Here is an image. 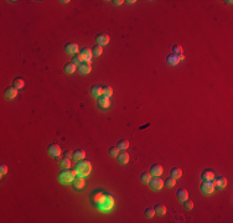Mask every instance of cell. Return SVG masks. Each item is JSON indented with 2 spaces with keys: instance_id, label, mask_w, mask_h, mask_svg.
<instances>
[{
  "instance_id": "obj_14",
  "label": "cell",
  "mask_w": 233,
  "mask_h": 223,
  "mask_svg": "<svg viewBox=\"0 0 233 223\" xmlns=\"http://www.w3.org/2000/svg\"><path fill=\"white\" fill-rule=\"evenodd\" d=\"M163 172H164V169H163V166L159 165V164L153 165L151 169H150V174H151V176H161Z\"/></svg>"
},
{
  "instance_id": "obj_32",
  "label": "cell",
  "mask_w": 233,
  "mask_h": 223,
  "mask_svg": "<svg viewBox=\"0 0 233 223\" xmlns=\"http://www.w3.org/2000/svg\"><path fill=\"white\" fill-rule=\"evenodd\" d=\"M182 52H184V50H182V46L181 45H175L172 47V53L174 55H181Z\"/></svg>"
},
{
  "instance_id": "obj_6",
  "label": "cell",
  "mask_w": 233,
  "mask_h": 223,
  "mask_svg": "<svg viewBox=\"0 0 233 223\" xmlns=\"http://www.w3.org/2000/svg\"><path fill=\"white\" fill-rule=\"evenodd\" d=\"M215 185H213V181H203L201 184V192L203 195H212L215 192Z\"/></svg>"
},
{
  "instance_id": "obj_3",
  "label": "cell",
  "mask_w": 233,
  "mask_h": 223,
  "mask_svg": "<svg viewBox=\"0 0 233 223\" xmlns=\"http://www.w3.org/2000/svg\"><path fill=\"white\" fill-rule=\"evenodd\" d=\"M114 206V198L112 195H105V197L103 198V201L97 206L102 212H108L109 210H112Z\"/></svg>"
},
{
  "instance_id": "obj_37",
  "label": "cell",
  "mask_w": 233,
  "mask_h": 223,
  "mask_svg": "<svg viewBox=\"0 0 233 223\" xmlns=\"http://www.w3.org/2000/svg\"><path fill=\"white\" fill-rule=\"evenodd\" d=\"M6 172H8V166H6L5 164H1V165H0V175L4 176Z\"/></svg>"
},
{
  "instance_id": "obj_19",
  "label": "cell",
  "mask_w": 233,
  "mask_h": 223,
  "mask_svg": "<svg viewBox=\"0 0 233 223\" xmlns=\"http://www.w3.org/2000/svg\"><path fill=\"white\" fill-rule=\"evenodd\" d=\"M118 161L122 164V165H127L128 162H129V154L127 153V151H120L119 154H118Z\"/></svg>"
},
{
  "instance_id": "obj_22",
  "label": "cell",
  "mask_w": 233,
  "mask_h": 223,
  "mask_svg": "<svg viewBox=\"0 0 233 223\" xmlns=\"http://www.w3.org/2000/svg\"><path fill=\"white\" fill-rule=\"evenodd\" d=\"M154 210H155V215H158V216H164V215H166V207H165L164 205H156V206L154 207Z\"/></svg>"
},
{
  "instance_id": "obj_2",
  "label": "cell",
  "mask_w": 233,
  "mask_h": 223,
  "mask_svg": "<svg viewBox=\"0 0 233 223\" xmlns=\"http://www.w3.org/2000/svg\"><path fill=\"white\" fill-rule=\"evenodd\" d=\"M76 176H77V174H76L74 170L65 169L63 171L60 172V175H58V181H60L61 184H63V185H66V184H72V181L76 179Z\"/></svg>"
},
{
  "instance_id": "obj_10",
  "label": "cell",
  "mask_w": 233,
  "mask_h": 223,
  "mask_svg": "<svg viewBox=\"0 0 233 223\" xmlns=\"http://www.w3.org/2000/svg\"><path fill=\"white\" fill-rule=\"evenodd\" d=\"M213 185H215V187H217V189H225V187L227 186V179L223 177V176L215 177V179H213Z\"/></svg>"
},
{
  "instance_id": "obj_17",
  "label": "cell",
  "mask_w": 233,
  "mask_h": 223,
  "mask_svg": "<svg viewBox=\"0 0 233 223\" xmlns=\"http://www.w3.org/2000/svg\"><path fill=\"white\" fill-rule=\"evenodd\" d=\"M78 71H79V73H82V74H88V73H91V71H92L91 63L82 62V63L78 66Z\"/></svg>"
},
{
  "instance_id": "obj_7",
  "label": "cell",
  "mask_w": 233,
  "mask_h": 223,
  "mask_svg": "<svg viewBox=\"0 0 233 223\" xmlns=\"http://www.w3.org/2000/svg\"><path fill=\"white\" fill-rule=\"evenodd\" d=\"M97 103L100 109H108L110 107V98L107 96H100L99 98H97Z\"/></svg>"
},
{
  "instance_id": "obj_21",
  "label": "cell",
  "mask_w": 233,
  "mask_h": 223,
  "mask_svg": "<svg viewBox=\"0 0 233 223\" xmlns=\"http://www.w3.org/2000/svg\"><path fill=\"white\" fill-rule=\"evenodd\" d=\"M166 62L169 64H171V66H176V64H179V63H180L179 56H177V55H174V53H171L170 56H167Z\"/></svg>"
},
{
  "instance_id": "obj_15",
  "label": "cell",
  "mask_w": 233,
  "mask_h": 223,
  "mask_svg": "<svg viewBox=\"0 0 233 223\" xmlns=\"http://www.w3.org/2000/svg\"><path fill=\"white\" fill-rule=\"evenodd\" d=\"M216 177L215 172L212 170H205L202 174H201V179L203 181H213V179Z\"/></svg>"
},
{
  "instance_id": "obj_36",
  "label": "cell",
  "mask_w": 233,
  "mask_h": 223,
  "mask_svg": "<svg viewBox=\"0 0 233 223\" xmlns=\"http://www.w3.org/2000/svg\"><path fill=\"white\" fill-rule=\"evenodd\" d=\"M184 203V207H185V210H187V211H191L192 208H194V202L192 201H189V200H186L185 202H182Z\"/></svg>"
},
{
  "instance_id": "obj_40",
  "label": "cell",
  "mask_w": 233,
  "mask_h": 223,
  "mask_svg": "<svg viewBox=\"0 0 233 223\" xmlns=\"http://www.w3.org/2000/svg\"><path fill=\"white\" fill-rule=\"evenodd\" d=\"M177 56H179V60H180V61H184V60H185V56H184V53H181V55H177Z\"/></svg>"
},
{
  "instance_id": "obj_27",
  "label": "cell",
  "mask_w": 233,
  "mask_h": 223,
  "mask_svg": "<svg viewBox=\"0 0 233 223\" xmlns=\"http://www.w3.org/2000/svg\"><path fill=\"white\" fill-rule=\"evenodd\" d=\"M102 53H103V48H102V46H99V45L93 46V48H92V55H93V56L99 57Z\"/></svg>"
},
{
  "instance_id": "obj_16",
  "label": "cell",
  "mask_w": 233,
  "mask_h": 223,
  "mask_svg": "<svg viewBox=\"0 0 233 223\" xmlns=\"http://www.w3.org/2000/svg\"><path fill=\"white\" fill-rule=\"evenodd\" d=\"M91 94L94 98H99L100 96H103V87L102 86H98V84H94L92 86L91 88Z\"/></svg>"
},
{
  "instance_id": "obj_25",
  "label": "cell",
  "mask_w": 233,
  "mask_h": 223,
  "mask_svg": "<svg viewBox=\"0 0 233 223\" xmlns=\"http://www.w3.org/2000/svg\"><path fill=\"white\" fill-rule=\"evenodd\" d=\"M77 69V66H74L73 63H67L65 64V72L67 74H73Z\"/></svg>"
},
{
  "instance_id": "obj_18",
  "label": "cell",
  "mask_w": 233,
  "mask_h": 223,
  "mask_svg": "<svg viewBox=\"0 0 233 223\" xmlns=\"http://www.w3.org/2000/svg\"><path fill=\"white\" fill-rule=\"evenodd\" d=\"M176 196H177V200L180 202H185L186 200H189V192L186 191L185 189H180L179 191L176 192Z\"/></svg>"
},
{
  "instance_id": "obj_9",
  "label": "cell",
  "mask_w": 233,
  "mask_h": 223,
  "mask_svg": "<svg viewBox=\"0 0 233 223\" xmlns=\"http://www.w3.org/2000/svg\"><path fill=\"white\" fill-rule=\"evenodd\" d=\"M79 56L82 58L83 62H87V63H91V60H92V50L89 48H83L81 52H79Z\"/></svg>"
},
{
  "instance_id": "obj_28",
  "label": "cell",
  "mask_w": 233,
  "mask_h": 223,
  "mask_svg": "<svg viewBox=\"0 0 233 223\" xmlns=\"http://www.w3.org/2000/svg\"><path fill=\"white\" fill-rule=\"evenodd\" d=\"M151 174L150 172H143L141 174V176H140V179H141V182L143 184H149V181L151 180Z\"/></svg>"
},
{
  "instance_id": "obj_29",
  "label": "cell",
  "mask_w": 233,
  "mask_h": 223,
  "mask_svg": "<svg viewBox=\"0 0 233 223\" xmlns=\"http://www.w3.org/2000/svg\"><path fill=\"white\" fill-rule=\"evenodd\" d=\"M112 94H113V88L109 87V86H104L103 87V96H107L110 98Z\"/></svg>"
},
{
  "instance_id": "obj_33",
  "label": "cell",
  "mask_w": 233,
  "mask_h": 223,
  "mask_svg": "<svg viewBox=\"0 0 233 223\" xmlns=\"http://www.w3.org/2000/svg\"><path fill=\"white\" fill-rule=\"evenodd\" d=\"M118 154H119V149H118V146H112V148L109 149V155H110L112 158H117Z\"/></svg>"
},
{
  "instance_id": "obj_11",
  "label": "cell",
  "mask_w": 233,
  "mask_h": 223,
  "mask_svg": "<svg viewBox=\"0 0 233 223\" xmlns=\"http://www.w3.org/2000/svg\"><path fill=\"white\" fill-rule=\"evenodd\" d=\"M109 36L107 35V33H99V35H97L96 36V42H97V45H99V46H105V45H108L109 43Z\"/></svg>"
},
{
  "instance_id": "obj_26",
  "label": "cell",
  "mask_w": 233,
  "mask_h": 223,
  "mask_svg": "<svg viewBox=\"0 0 233 223\" xmlns=\"http://www.w3.org/2000/svg\"><path fill=\"white\" fill-rule=\"evenodd\" d=\"M118 149L119 150H122V151H125L128 148H129V141L128 140H120L119 143H118Z\"/></svg>"
},
{
  "instance_id": "obj_35",
  "label": "cell",
  "mask_w": 233,
  "mask_h": 223,
  "mask_svg": "<svg viewBox=\"0 0 233 223\" xmlns=\"http://www.w3.org/2000/svg\"><path fill=\"white\" fill-rule=\"evenodd\" d=\"M144 215H145V217H148V218H153V217L155 216V210H154V208H146L145 212H144Z\"/></svg>"
},
{
  "instance_id": "obj_30",
  "label": "cell",
  "mask_w": 233,
  "mask_h": 223,
  "mask_svg": "<svg viewBox=\"0 0 233 223\" xmlns=\"http://www.w3.org/2000/svg\"><path fill=\"white\" fill-rule=\"evenodd\" d=\"M60 165H61L62 170H65V169H69V167H71V161H69V159H67V158H65V159L61 160Z\"/></svg>"
},
{
  "instance_id": "obj_20",
  "label": "cell",
  "mask_w": 233,
  "mask_h": 223,
  "mask_svg": "<svg viewBox=\"0 0 233 223\" xmlns=\"http://www.w3.org/2000/svg\"><path fill=\"white\" fill-rule=\"evenodd\" d=\"M84 158H86V153H84L83 150H81V149H78V150L73 151V154H72V159L76 160V161L83 160Z\"/></svg>"
},
{
  "instance_id": "obj_4",
  "label": "cell",
  "mask_w": 233,
  "mask_h": 223,
  "mask_svg": "<svg viewBox=\"0 0 233 223\" xmlns=\"http://www.w3.org/2000/svg\"><path fill=\"white\" fill-rule=\"evenodd\" d=\"M149 186L153 191H160L164 186V180H161L160 176H153L149 181Z\"/></svg>"
},
{
  "instance_id": "obj_41",
  "label": "cell",
  "mask_w": 233,
  "mask_h": 223,
  "mask_svg": "<svg viewBox=\"0 0 233 223\" xmlns=\"http://www.w3.org/2000/svg\"><path fill=\"white\" fill-rule=\"evenodd\" d=\"M127 3H129V4H134L135 1H134V0H129V1H127Z\"/></svg>"
},
{
  "instance_id": "obj_31",
  "label": "cell",
  "mask_w": 233,
  "mask_h": 223,
  "mask_svg": "<svg viewBox=\"0 0 233 223\" xmlns=\"http://www.w3.org/2000/svg\"><path fill=\"white\" fill-rule=\"evenodd\" d=\"M165 184H166V187L172 189V187L176 185V179H174V177H169V179L165 180Z\"/></svg>"
},
{
  "instance_id": "obj_13",
  "label": "cell",
  "mask_w": 233,
  "mask_h": 223,
  "mask_svg": "<svg viewBox=\"0 0 233 223\" xmlns=\"http://www.w3.org/2000/svg\"><path fill=\"white\" fill-rule=\"evenodd\" d=\"M65 51H66L67 55H77V52L79 51V48H78V45L77 43L71 42V43H67L66 46H65Z\"/></svg>"
},
{
  "instance_id": "obj_1",
  "label": "cell",
  "mask_w": 233,
  "mask_h": 223,
  "mask_svg": "<svg viewBox=\"0 0 233 223\" xmlns=\"http://www.w3.org/2000/svg\"><path fill=\"white\" fill-rule=\"evenodd\" d=\"M74 171L77 174V176H81V177H86L91 174L92 171V164L88 161V160H79L77 161L76 164V167H74Z\"/></svg>"
},
{
  "instance_id": "obj_8",
  "label": "cell",
  "mask_w": 233,
  "mask_h": 223,
  "mask_svg": "<svg viewBox=\"0 0 233 223\" xmlns=\"http://www.w3.org/2000/svg\"><path fill=\"white\" fill-rule=\"evenodd\" d=\"M18 91L19 89H16L15 87H8L5 89V92H4V97L6 99H9V100H13V99H15L18 97V93H19Z\"/></svg>"
},
{
  "instance_id": "obj_34",
  "label": "cell",
  "mask_w": 233,
  "mask_h": 223,
  "mask_svg": "<svg viewBox=\"0 0 233 223\" xmlns=\"http://www.w3.org/2000/svg\"><path fill=\"white\" fill-rule=\"evenodd\" d=\"M82 62H83V61H82L81 56H79V55H74V56H73V58H72V62H71V63H73L74 66H77V67H78V66L82 63Z\"/></svg>"
},
{
  "instance_id": "obj_23",
  "label": "cell",
  "mask_w": 233,
  "mask_h": 223,
  "mask_svg": "<svg viewBox=\"0 0 233 223\" xmlns=\"http://www.w3.org/2000/svg\"><path fill=\"white\" fill-rule=\"evenodd\" d=\"M182 176V170L180 169V167H174L172 170H171V177H174V179H180Z\"/></svg>"
},
{
  "instance_id": "obj_5",
  "label": "cell",
  "mask_w": 233,
  "mask_h": 223,
  "mask_svg": "<svg viewBox=\"0 0 233 223\" xmlns=\"http://www.w3.org/2000/svg\"><path fill=\"white\" fill-rule=\"evenodd\" d=\"M47 154H48L50 156H52L53 159L58 160L60 159V156H61V154H62L60 145H57V144H55V143H53V144H50L48 148H47Z\"/></svg>"
},
{
  "instance_id": "obj_39",
  "label": "cell",
  "mask_w": 233,
  "mask_h": 223,
  "mask_svg": "<svg viewBox=\"0 0 233 223\" xmlns=\"http://www.w3.org/2000/svg\"><path fill=\"white\" fill-rule=\"evenodd\" d=\"M65 158H67V159H69V158H72V154H71L69 151H66V153H65Z\"/></svg>"
},
{
  "instance_id": "obj_24",
  "label": "cell",
  "mask_w": 233,
  "mask_h": 223,
  "mask_svg": "<svg viewBox=\"0 0 233 223\" xmlns=\"http://www.w3.org/2000/svg\"><path fill=\"white\" fill-rule=\"evenodd\" d=\"M14 87H15L16 89L24 88V87H25V81H24L23 78H15V79H14Z\"/></svg>"
},
{
  "instance_id": "obj_38",
  "label": "cell",
  "mask_w": 233,
  "mask_h": 223,
  "mask_svg": "<svg viewBox=\"0 0 233 223\" xmlns=\"http://www.w3.org/2000/svg\"><path fill=\"white\" fill-rule=\"evenodd\" d=\"M113 3H114V5H118V6H120V5H122V4L124 3V1H123V0H114Z\"/></svg>"
},
{
  "instance_id": "obj_12",
  "label": "cell",
  "mask_w": 233,
  "mask_h": 223,
  "mask_svg": "<svg viewBox=\"0 0 233 223\" xmlns=\"http://www.w3.org/2000/svg\"><path fill=\"white\" fill-rule=\"evenodd\" d=\"M84 184H86L84 177H81V176H76V179L72 181V186H73L74 190H81V189H83V187H84Z\"/></svg>"
}]
</instances>
